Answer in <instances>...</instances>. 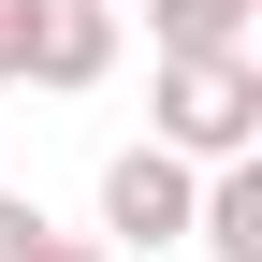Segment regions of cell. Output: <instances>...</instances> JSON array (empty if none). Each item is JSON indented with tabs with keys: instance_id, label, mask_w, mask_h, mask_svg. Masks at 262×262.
Listing matches in <instances>:
<instances>
[{
	"instance_id": "6da1fadb",
	"label": "cell",
	"mask_w": 262,
	"mask_h": 262,
	"mask_svg": "<svg viewBox=\"0 0 262 262\" xmlns=\"http://www.w3.org/2000/svg\"><path fill=\"white\" fill-rule=\"evenodd\" d=\"M146 146H175V160H248L262 146V58H160V88H146Z\"/></svg>"
},
{
	"instance_id": "7a4b0ae2",
	"label": "cell",
	"mask_w": 262,
	"mask_h": 262,
	"mask_svg": "<svg viewBox=\"0 0 262 262\" xmlns=\"http://www.w3.org/2000/svg\"><path fill=\"white\" fill-rule=\"evenodd\" d=\"M189 189H204V160L117 146V160H102V248H189Z\"/></svg>"
},
{
	"instance_id": "3957f363",
	"label": "cell",
	"mask_w": 262,
	"mask_h": 262,
	"mask_svg": "<svg viewBox=\"0 0 262 262\" xmlns=\"http://www.w3.org/2000/svg\"><path fill=\"white\" fill-rule=\"evenodd\" d=\"M102 73H117V0H29L15 88H102Z\"/></svg>"
},
{
	"instance_id": "277c9868",
	"label": "cell",
	"mask_w": 262,
	"mask_h": 262,
	"mask_svg": "<svg viewBox=\"0 0 262 262\" xmlns=\"http://www.w3.org/2000/svg\"><path fill=\"white\" fill-rule=\"evenodd\" d=\"M248 15H262V0H146L160 58H233V44H248Z\"/></svg>"
},
{
	"instance_id": "5b68a950",
	"label": "cell",
	"mask_w": 262,
	"mask_h": 262,
	"mask_svg": "<svg viewBox=\"0 0 262 262\" xmlns=\"http://www.w3.org/2000/svg\"><path fill=\"white\" fill-rule=\"evenodd\" d=\"M44 248V204H15V189H0V262H29Z\"/></svg>"
},
{
	"instance_id": "8992f818",
	"label": "cell",
	"mask_w": 262,
	"mask_h": 262,
	"mask_svg": "<svg viewBox=\"0 0 262 262\" xmlns=\"http://www.w3.org/2000/svg\"><path fill=\"white\" fill-rule=\"evenodd\" d=\"M15 58H29V0H0V88H15Z\"/></svg>"
},
{
	"instance_id": "52a82bcc",
	"label": "cell",
	"mask_w": 262,
	"mask_h": 262,
	"mask_svg": "<svg viewBox=\"0 0 262 262\" xmlns=\"http://www.w3.org/2000/svg\"><path fill=\"white\" fill-rule=\"evenodd\" d=\"M29 262H117V248H102V233H44Z\"/></svg>"
}]
</instances>
